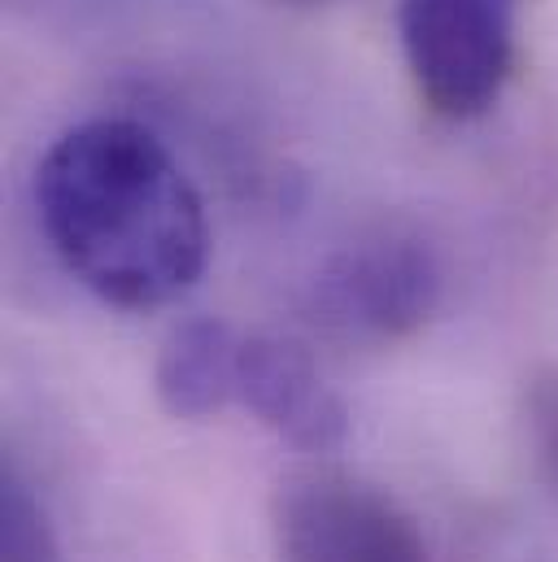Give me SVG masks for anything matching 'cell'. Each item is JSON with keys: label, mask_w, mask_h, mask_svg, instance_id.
<instances>
[{"label": "cell", "mask_w": 558, "mask_h": 562, "mask_svg": "<svg viewBox=\"0 0 558 562\" xmlns=\"http://www.w3.org/2000/svg\"><path fill=\"white\" fill-rule=\"evenodd\" d=\"M31 196L57 262L114 310H161L210 262L201 192L136 119L66 127L40 157Z\"/></svg>", "instance_id": "cell-1"}, {"label": "cell", "mask_w": 558, "mask_h": 562, "mask_svg": "<svg viewBox=\"0 0 558 562\" xmlns=\"http://www.w3.org/2000/svg\"><path fill=\"white\" fill-rule=\"evenodd\" d=\"M445 301V258L415 223H371L336 245L305 288V314L349 345H398Z\"/></svg>", "instance_id": "cell-2"}, {"label": "cell", "mask_w": 558, "mask_h": 562, "mask_svg": "<svg viewBox=\"0 0 558 562\" xmlns=\"http://www.w3.org/2000/svg\"><path fill=\"white\" fill-rule=\"evenodd\" d=\"M524 0H398V44L418 101L445 123L484 119L520 61Z\"/></svg>", "instance_id": "cell-3"}, {"label": "cell", "mask_w": 558, "mask_h": 562, "mask_svg": "<svg viewBox=\"0 0 558 562\" xmlns=\"http://www.w3.org/2000/svg\"><path fill=\"white\" fill-rule=\"evenodd\" d=\"M279 562H432L418 524L384 488L310 471L276 493Z\"/></svg>", "instance_id": "cell-4"}, {"label": "cell", "mask_w": 558, "mask_h": 562, "mask_svg": "<svg viewBox=\"0 0 558 562\" xmlns=\"http://www.w3.org/2000/svg\"><path fill=\"white\" fill-rule=\"evenodd\" d=\"M236 406L305 453H327L349 436V411L323 380L319 362L301 345L267 331H241Z\"/></svg>", "instance_id": "cell-5"}, {"label": "cell", "mask_w": 558, "mask_h": 562, "mask_svg": "<svg viewBox=\"0 0 558 562\" xmlns=\"http://www.w3.org/2000/svg\"><path fill=\"white\" fill-rule=\"evenodd\" d=\"M236 349L241 331L223 318H188L179 323L153 367L157 402L170 419L201 423L236 406Z\"/></svg>", "instance_id": "cell-6"}, {"label": "cell", "mask_w": 558, "mask_h": 562, "mask_svg": "<svg viewBox=\"0 0 558 562\" xmlns=\"http://www.w3.org/2000/svg\"><path fill=\"white\" fill-rule=\"evenodd\" d=\"M0 562H57V537L18 467L0 480Z\"/></svg>", "instance_id": "cell-7"}, {"label": "cell", "mask_w": 558, "mask_h": 562, "mask_svg": "<svg viewBox=\"0 0 558 562\" xmlns=\"http://www.w3.org/2000/svg\"><path fill=\"white\" fill-rule=\"evenodd\" d=\"M533 436H537L550 480L558 484V384H542L533 393Z\"/></svg>", "instance_id": "cell-8"}, {"label": "cell", "mask_w": 558, "mask_h": 562, "mask_svg": "<svg viewBox=\"0 0 558 562\" xmlns=\"http://www.w3.org/2000/svg\"><path fill=\"white\" fill-rule=\"evenodd\" d=\"M279 4H297V9H314V4H332V0H279Z\"/></svg>", "instance_id": "cell-9"}]
</instances>
